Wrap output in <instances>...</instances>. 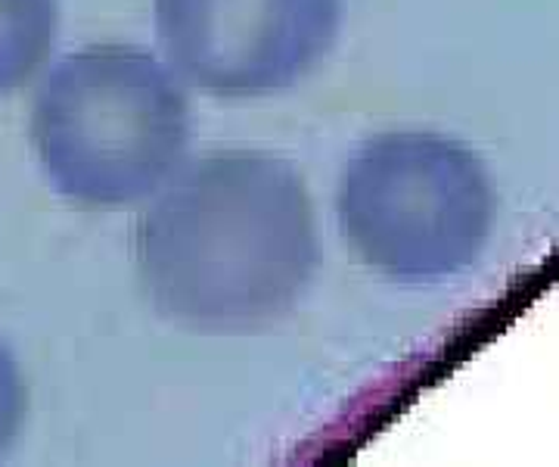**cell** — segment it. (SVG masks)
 Instances as JSON below:
<instances>
[{
  "label": "cell",
  "instance_id": "3957f363",
  "mask_svg": "<svg viewBox=\"0 0 559 467\" xmlns=\"http://www.w3.org/2000/svg\"><path fill=\"white\" fill-rule=\"evenodd\" d=\"M336 215L345 244L392 284H444L479 265L498 194L479 153L426 128H392L342 168Z\"/></svg>",
  "mask_w": 559,
  "mask_h": 467
},
{
  "label": "cell",
  "instance_id": "7a4b0ae2",
  "mask_svg": "<svg viewBox=\"0 0 559 467\" xmlns=\"http://www.w3.org/2000/svg\"><path fill=\"white\" fill-rule=\"evenodd\" d=\"M28 141L62 200L81 209L146 203L187 160L190 87L146 47L87 44L44 72Z\"/></svg>",
  "mask_w": 559,
  "mask_h": 467
},
{
  "label": "cell",
  "instance_id": "5b68a950",
  "mask_svg": "<svg viewBox=\"0 0 559 467\" xmlns=\"http://www.w3.org/2000/svg\"><path fill=\"white\" fill-rule=\"evenodd\" d=\"M60 35V0H0V97L47 69Z\"/></svg>",
  "mask_w": 559,
  "mask_h": 467
},
{
  "label": "cell",
  "instance_id": "277c9868",
  "mask_svg": "<svg viewBox=\"0 0 559 467\" xmlns=\"http://www.w3.org/2000/svg\"><path fill=\"white\" fill-rule=\"evenodd\" d=\"M345 0H153V28L187 87L221 101L301 84L340 38Z\"/></svg>",
  "mask_w": 559,
  "mask_h": 467
},
{
  "label": "cell",
  "instance_id": "6da1fadb",
  "mask_svg": "<svg viewBox=\"0 0 559 467\" xmlns=\"http://www.w3.org/2000/svg\"><path fill=\"white\" fill-rule=\"evenodd\" d=\"M314 197L289 160L215 150L183 160L143 203L134 271L156 315L205 337L283 322L318 278Z\"/></svg>",
  "mask_w": 559,
  "mask_h": 467
},
{
  "label": "cell",
  "instance_id": "8992f818",
  "mask_svg": "<svg viewBox=\"0 0 559 467\" xmlns=\"http://www.w3.org/2000/svg\"><path fill=\"white\" fill-rule=\"evenodd\" d=\"M28 418V384L20 359L0 340V458L16 446Z\"/></svg>",
  "mask_w": 559,
  "mask_h": 467
}]
</instances>
